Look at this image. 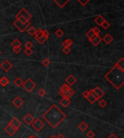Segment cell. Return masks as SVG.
<instances>
[{"label": "cell", "mask_w": 124, "mask_h": 138, "mask_svg": "<svg viewBox=\"0 0 124 138\" xmlns=\"http://www.w3.org/2000/svg\"><path fill=\"white\" fill-rule=\"evenodd\" d=\"M44 35H43V32H42V29H38L36 34L34 35V37H35V39L37 41L39 38H40L41 37H42Z\"/></svg>", "instance_id": "obj_28"}, {"label": "cell", "mask_w": 124, "mask_h": 138, "mask_svg": "<svg viewBox=\"0 0 124 138\" xmlns=\"http://www.w3.org/2000/svg\"><path fill=\"white\" fill-rule=\"evenodd\" d=\"M13 51L16 54H19L21 51V48L20 47H14Z\"/></svg>", "instance_id": "obj_44"}, {"label": "cell", "mask_w": 124, "mask_h": 138, "mask_svg": "<svg viewBox=\"0 0 124 138\" xmlns=\"http://www.w3.org/2000/svg\"><path fill=\"white\" fill-rule=\"evenodd\" d=\"M65 81H66V82L68 83V85L69 86H72L73 85H74L77 82V80H76V78L74 77L73 75H70L68 77L65 79Z\"/></svg>", "instance_id": "obj_12"}, {"label": "cell", "mask_w": 124, "mask_h": 138, "mask_svg": "<svg viewBox=\"0 0 124 138\" xmlns=\"http://www.w3.org/2000/svg\"><path fill=\"white\" fill-rule=\"evenodd\" d=\"M102 41H104V42L107 44H110L112 41H113V38L110 35V34H106L104 38H102Z\"/></svg>", "instance_id": "obj_20"}, {"label": "cell", "mask_w": 124, "mask_h": 138, "mask_svg": "<svg viewBox=\"0 0 124 138\" xmlns=\"http://www.w3.org/2000/svg\"><path fill=\"white\" fill-rule=\"evenodd\" d=\"M13 25L18 29V31H20V32H23V31H26V29L28 28V27L31 25V23H30V22L28 21V22H27L26 24H22L21 23H20V22L18 21V20L16 19L15 21L13 23Z\"/></svg>", "instance_id": "obj_6"}, {"label": "cell", "mask_w": 124, "mask_h": 138, "mask_svg": "<svg viewBox=\"0 0 124 138\" xmlns=\"http://www.w3.org/2000/svg\"><path fill=\"white\" fill-rule=\"evenodd\" d=\"M90 0H78V1L83 6H85L88 2H89Z\"/></svg>", "instance_id": "obj_43"}, {"label": "cell", "mask_w": 124, "mask_h": 138, "mask_svg": "<svg viewBox=\"0 0 124 138\" xmlns=\"http://www.w3.org/2000/svg\"><path fill=\"white\" fill-rule=\"evenodd\" d=\"M27 31H28V33L29 35H34L36 34V33L37 30H36L34 27L31 26V27H30L29 28H28Z\"/></svg>", "instance_id": "obj_29"}, {"label": "cell", "mask_w": 124, "mask_h": 138, "mask_svg": "<svg viewBox=\"0 0 124 138\" xmlns=\"http://www.w3.org/2000/svg\"><path fill=\"white\" fill-rule=\"evenodd\" d=\"M82 95H83L91 104H94L96 101V98H94L93 96L89 93V92L88 91H85L84 92L82 93Z\"/></svg>", "instance_id": "obj_10"}, {"label": "cell", "mask_w": 124, "mask_h": 138, "mask_svg": "<svg viewBox=\"0 0 124 138\" xmlns=\"http://www.w3.org/2000/svg\"><path fill=\"white\" fill-rule=\"evenodd\" d=\"M94 91L96 93V95L101 98L102 97H103L105 95V92L99 88V87H96L94 89H93Z\"/></svg>", "instance_id": "obj_21"}, {"label": "cell", "mask_w": 124, "mask_h": 138, "mask_svg": "<svg viewBox=\"0 0 124 138\" xmlns=\"http://www.w3.org/2000/svg\"><path fill=\"white\" fill-rule=\"evenodd\" d=\"M42 64L44 66V67H49V64H50V61L49 60V59H47V58H45V59H44L43 60H42Z\"/></svg>", "instance_id": "obj_35"}, {"label": "cell", "mask_w": 124, "mask_h": 138, "mask_svg": "<svg viewBox=\"0 0 124 138\" xmlns=\"http://www.w3.org/2000/svg\"><path fill=\"white\" fill-rule=\"evenodd\" d=\"M73 44V41L71 39H70V38H68V39L65 40L62 43V46H64V47H70V46H72Z\"/></svg>", "instance_id": "obj_24"}, {"label": "cell", "mask_w": 124, "mask_h": 138, "mask_svg": "<svg viewBox=\"0 0 124 138\" xmlns=\"http://www.w3.org/2000/svg\"><path fill=\"white\" fill-rule=\"evenodd\" d=\"M48 39L47 37H45L44 35H43L42 37H41L40 38H39L38 40H37V41L40 44H43L44 43H45L46 41H47V40Z\"/></svg>", "instance_id": "obj_32"}, {"label": "cell", "mask_w": 124, "mask_h": 138, "mask_svg": "<svg viewBox=\"0 0 124 138\" xmlns=\"http://www.w3.org/2000/svg\"><path fill=\"white\" fill-rule=\"evenodd\" d=\"M49 138H56V136H55V135H52V136H51Z\"/></svg>", "instance_id": "obj_49"}, {"label": "cell", "mask_w": 124, "mask_h": 138, "mask_svg": "<svg viewBox=\"0 0 124 138\" xmlns=\"http://www.w3.org/2000/svg\"><path fill=\"white\" fill-rule=\"evenodd\" d=\"M33 120H34V117H33V116L31 114H27L24 117H23V121L25 122L27 124H28V125H31L32 122H33Z\"/></svg>", "instance_id": "obj_13"}, {"label": "cell", "mask_w": 124, "mask_h": 138, "mask_svg": "<svg viewBox=\"0 0 124 138\" xmlns=\"http://www.w3.org/2000/svg\"><path fill=\"white\" fill-rule=\"evenodd\" d=\"M60 104L62 105L63 107H68L71 104V101L70 98H62V99L60 101Z\"/></svg>", "instance_id": "obj_17"}, {"label": "cell", "mask_w": 124, "mask_h": 138, "mask_svg": "<svg viewBox=\"0 0 124 138\" xmlns=\"http://www.w3.org/2000/svg\"><path fill=\"white\" fill-rule=\"evenodd\" d=\"M1 54V51H0V55Z\"/></svg>", "instance_id": "obj_50"}, {"label": "cell", "mask_w": 124, "mask_h": 138, "mask_svg": "<svg viewBox=\"0 0 124 138\" xmlns=\"http://www.w3.org/2000/svg\"><path fill=\"white\" fill-rule=\"evenodd\" d=\"M10 124L12 125V126H13L15 129H18V128L21 126V122L17 119V118H13L12 119V120L10 121Z\"/></svg>", "instance_id": "obj_16"}, {"label": "cell", "mask_w": 124, "mask_h": 138, "mask_svg": "<svg viewBox=\"0 0 124 138\" xmlns=\"http://www.w3.org/2000/svg\"><path fill=\"white\" fill-rule=\"evenodd\" d=\"M10 83V80H8V78L4 76L0 79V85L3 87H6L8 84Z\"/></svg>", "instance_id": "obj_22"}, {"label": "cell", "mask_w": 124, "mask_h": 138, "mask_svg": "<svg viewBox=\"0 0 124 138\" xmlns=\"http://www.w3.org/2000/svg\"><path fill=\"white\" fill-rule=\"evenodd\" d=\"M31 125L36 132H40L45 126V124L40 119H34Z\"/></svg>", "instance_id": "obj_5"}, {"label": "cell", "mask_w": 124, "mask_h": 138, "mask_svg": "<svg viewBox=\"0 0 124 138\" xmlns=\"http://www.w3.org/2000/svg\"><path fill=\"white\" fill-rule=\"evenodd\" d=\"M108 103L104 99H99V106L102 108H105L107 106Z\"/></svg>", "instance_id": "obj_30"}, {"label": "cell", "mask_w": 124, "mask_h": 138, "mask_svg": "<svg viewBox=\"0 0 124 138\" xmlns=\"http://www.w3.org/2000/svg\"><path fill=\"white\" fill-rule=\"evenodd\" d=\"M13 104L15 106L16 108H20L23 104H24V101L20 97V96H17L15 98H14L12 101Z\"/></svg>", "instance_id": "obj_11"}, {"label": "cell", "mask_w": 124, "mask_h": 138, "mask_svg": "<svg viewBox=\"0 0 124 138\" xmlns=\"http://www.w3.org/2000/svg\"><path fill=\"white\" fill-rule=\"evenodd\" d=\"M52 1H55L59 7L63 8L70 0H52Z\"/></svg>", "instance_id": "obj_15"}, {"label": "cell", "mask_w": 124, "mask_h": 138, "mask_svg": "<svg viewBox=\"0 0 124 138\" xmlns=\"http://www.w3.org/2000/svg\"><path fill=\"white\" fill-rule=\"evenodd\" d=\"M75 94V91L68 84H63L59 90V95L63 98H70Z\"/></svg>", "instance_id": "obj_3"}, {"label": "cell", "mask_w": 124, "mask_h": 138, "mask_svg": "<svg viewBox=\"0 0 124 138\" xmlns=\"http://www.w3.org/2000/svg\"><path fill=\"white\" fill-rule=\"evenodd\" d=\"M86 37L88 38V39L90 41V40H92V38H94L96 36V35L94 33V32L92 31V29H91V30H89V31L86 33Z\"/></svg>", "instance_id": "obj_27"}, {"label": "cell", "mask_w": 124, "mask_h": 138, "mask_svg": "<svg viewBox=\"0 0 124 138\" xmlns=\"http://www.w3.org/2000/svg\"><path fill=\"white\" fill-rule=\"evenodd\" d=\"M101 26H102V28H104L105 30H107V29L110 26V24L108 22V21H107V20H105V22H104V23H103L102 24V25H101Z\"/></svg>", "instance_id": "obj_38"}, {"label": "cell", "mask_w": 124, "mask_h": 138, "mask_svg": "<svg viewBox=\"0 0 124 138\" xmlns=\"http://www.w3.org/2000/svg\"><path fill=\"white\" fill-rule=\"evenodd\" d=\"M23 88L28 92H31L36 88V83L30 78L27 79L25 82H23L22 85Z\"/></svg>", "instance_id": "obj_4"}, {"label": "cell", "mask_w": 124, "mask_h": 138, "mask_svg": "<svg viewBox=\"0 0 124 138\" xmlns=\"http://www.w3.org/2000/svg\"><path fill=\"white\" fill-rule=\"evenodd\" d=\"M42 32H43V35L48 38L49 36V31H47V30H42Z\"/></svg>", "instance_id": "obj_45"}, {"label": "cell", "mask_w": 124, "mask_h": 138, "mask_svg": "<svg viewBox=\"0 0 124 138\" xmlns=\"http://www.w3.org/2000/svg\"><path fill=\"white\" fill-rule=\"evenodd\" d=\"M17 20H18V21L20 22V23H21L22 24H26L27 22H28L25 17H23V16H20V17H17L16 18Z\"/></svg>", "instance_id": "obj_31"}, {"label": "cell", "mask_w": 124, "mask_h": 138, "mask_svg": "<svg viewBox=\"0 0 124 138\" xmlns=\"http://www.w3.org/2000/svg\"><path fill=\"white\" fill-rule=\"evenodd\" d=\"M105 20H105L102 16L101 15L96 16V17H95V19H94V22H95V23H96L99 26H101L102 24Z\"/></svg>", "instance_id": "obj_18"}, {"label": "cell", "mask_w": 124, "mask_h": 138, "mask_svg": "<svg viewBox=\"0 0 124 138\" xmlns=\"http://www.w3.org/2000/svg\"><path fill=\"white\" fill-rule=\"evenodd\" d=\"M78 127L79 129H81L82 132H85V131L89 128V125L85 122H81V124L78 125Z\"/></svg>", "instance_id": "obj_23"}, {"label": "cell", "mask_w": 124, "mask_h": 138, "mask_svg": "<svg viewBox=\"0 0 124 138\" xmlns=\"http://www.w3.org/2000/svg\"><path fill=\"white\" fill-rule=\"evenodd\" d=\"M56 138H65V137L62 135V134H60V135H58L57 136H56Z\"/></svg>", "instance_id": "obj_47"}, {"label": "cell", "mask_w": 124, "mask_h": 138, "mask_svg": "<svg viewBox=\"0 0 124 138\" xmlns=\"http://www.w3.org/2000/svg\"><path fill=\"white\" fill-rule=\"evenodd\" d=\"M13 83H14V85H15L16 86H17V87H21L23 83V80L20 77H17L13 81Z\"/></svg>", "instance_id": "obj_25"}, {"label": "cell", "mask_w": 124, "mask_h": 138, "mask_svg": "<svg viewBox=\"0 0 124 138\" xmlns=\"http://www.w3.org/2000/svg\"><path fill=\"white\" fill-rule=\"evenodd\" d=\"M0 67L6 72H7L8 71H10V69L13 67V64L10 61H8L7 59H5L2 61L0 64Z\"/></svg>", "instance_id": "obj_7"}, {"label": "cell", "mask_w": 124, "mask_h": 138, "mask_svg": "<svg viewBox=\"0 0 124 138\" xmlns=\"http://www.w3.org/2000/svg\"><path fill=\"white\" fill-rule=\"evenodd\" d=\"M4 131L10 135V136H13L16 133V132L17 131V129H15L13 126H12L10 124H8V125H7L4 127Z\"/></svg>", "instance_id": "obj_9"}, {"label": "cell", "mask_w": 124, "mask_h": 138, "mask_svg": "<svg viewBox=\"0 0 124 138\" xmlns=\"http://www.w3.org/2000/svg\"><path fill=\"white\" fill-rule=\"evenodd\" d=\"M42 118L52 128L55 129L66 118V115L57 107V105L53 104L42 115Z\"/></svg>", "instance_id": "obj_1"}, {"label": "cell", "mask_w": 124, "mask_h": 138, "mask_svg": "<svg viewBox=\"0 0 124 138\" xmlns=\"http://www.w3.org/2000/svg\"><path fill=\"white\" fill-rule=\"evenodd\" d=\"M102 41V38L99 35H96L94 38H92V40H90L89 41L92 44V45H94V46H98V45L101 43Z\"/></svg>", "instance_id": "obj_14"}, {"label": "cell", "mask_w": 124, "mask_h": 138, "mask_svg": "<svg viewBox=\"0 0 124 138\" xmlns=\"http://www.w3.org/2000/svg\"><path fill=\"white\" fill-rule=\"evenodd\" d=\"M105 78L116 90H119L124 84V70L114 67L105 75Z\"/></svg>", "instance_id": "obj_2"}, {"label": "cell", "mask_w": 124, "mask_h": 138, "mask_svg": "<svg viewBox=\"0 0 124 138\" xmlns=\"http://www.w3.org/2000/svg\"><path fill=\"white\" fill-rule=\"evenodd\" d=\"M21 45H22V43H21L17 38L14 39V40L11 42V46H13V48H14V47H20Z\"/></svg>", "instance_id": "obj_26"}, {"label": "cell", "mask_w": 124, "mask_h": 138, "mask_svg": "<svg viewBox=\"0 0 124 138\" xmlns=\"http://www.w3.org/2000/svg\"><path fill=\"white\" fill-rule=\"evenodd\" d=\"M70 51H71V49H70V47H64V48H62V52H63L65 54H68L70 52Z\"/></svg>", "instance_id": "obj_40"}, {"label": "cell", "mask_w": 124, "mask_h": 138, "mask_svg": "<svg viewBox=\"0 0 124 138\" xmlns=\"http://www.w3.org/2000/svg\"><path fill=\"white\" fill-rule=\"evenodd\" d=\"M55 35L58 37V38H61L62 35H64V32L61 29H57L55 31Z\"/></svg>", "instance_id": "obj_33"}, {"label": "cell", "mask_w": 124, "mask_h": 138, "mask_svg": "<svg viewBox=\"0 0 124 138\" xmlns=\"http://www.w3.org/2000/svg\"><path fill=\"white\" fill-rule=\"evenodd\" d=\"M46 94H47V91H46L44 89H43V88L40 89V90L38 91V95H40L41 97H44V96H45Z\"/></svg>", "instance_id": "obj_36"}, {"label": "cell", "mask_w": 124, "mask_h": 138, "mask_svg": "<svg viewBox=\"0 0 124 138\" xmlns=\"http://www.w3.org/2000/svg\"><path fill=\"white\" fill-rule=\"evenodd\" d=\"M0 3H1V1H0Z\"/></svg>", "instance_id": "obj_51"}, {"label": "cell", "mask_w": 124, "mask_h": 138, "mask_svg": "<svg viewBox=\"0 0 124 138\" xmlns=\"http://www.w3.org/2000/svg\"><path fill=\"white\" fill-rule=\"evenodd\" d=\"M89 93H90V94H91V95H92L93 96L94 98H96V101H99V100L100 99V98H99V96H98V95H96V92L94 91L93 89L90 90V91H89Z\"/></svg>", "instance_id": "obj_34"}, {"label": "cell", "mask_w": 124, "mask_h": 138, "mask_svg": "<svg viewBox=\"0 0 124 138\" xmlns=\"http://www.w3.org/2000/svg\"><path fill=\"white\" fill-rule=\"evenodd\" d=\"M20 16H23V17H25L28 21L32 18V15H31V14L25 9V8H23V9H21L20 10V11L17 13V14H16L15 15V17H20Z\"/></svg>", "instance_id": "obj_8"}, {"label": "cell", "mask_w": 124, "mask_h": 138, "mask_svg": "<svg viewBox=\"0 0 124 138\" xmlns=\"http://www.w3.org/2000/svg\"><path fill=\"white\" fill-rule=\"evenodd\" d=\"M92 31L94 32V33L96 35H99V34L100 33V30H99L97 27L93 28H92Z\"/></svg>", "instance_id": "obj_42"}, {"label": "cell", "mask_w": 124, "mask_h": 138, "mask_svg": "<svg viewBox=\"0 0 124 138\" xmlns=\"http://www.w3.org/2000/svg\"><path fill=\"white\" fill-rule=\"evenodd\" d=\"M86 137L88 138H94L95 137V133L93 131H89L87 133H86Z\"/></svg>", "instance_id": "obj_39"}, {"label": "cell", "mask_w": 124, "mask_h": 138, "mask_svg": "<svg viewBox=\"0 0 124 138\" xmlns=\"http://www.w3.org/2000/svg\"><path fill=\"white\" fill-rule=\"evenodd\" d=\"M28 138H37L35 135H31V136H29Z\"/></svg>", "instance_id": "obj_48"}, {"label": "cell", "mask_w": 124, "mask_h": 138, "mask_svg": "<svg viewBox=\"0 0 124 138\" xmlns=\"http://www.w3.org/2000/svg\"><path fill=\"white\" fill-rule=\"evenodd\" d=\"M115 67H116V68H118V69H123L124 70V58H121L119 61H118L115 64V66H114Z\"/></svg>", "instance_id": "obj_19"}, {"label": "cell", "mask_w": 124, "mask_h": 138, "mask_svg": "<svg viewBox=\"0 0 124 138\" xmlns=\"http://www.w3.org/2000/svg\"><path fill=\"white\" fill-rule=\"evenodd\" d=\"M108 138H118L115 134H111V135H110V136H109Z\"/></svg>", "instance_id": "obj_46"}, {"label": "cell", "mask_w": 124, "mask_h": 138, "mask_svg": "<svg viewBox=\"0 0 124 138\" xmlns=\"http://www.w3.org/2000/svg\"><path fill=\"white\" fill-rule=\"evenodd\" d=\"M24 53H25L26 55L29 57V56H31L33 54V50L31 48H26L25 51H24Z\"/></svg>", "instance_id": "obj_37"}, {"label": "cell", "mask_w": 124, "mask_h": 138, "mask_svg": "<svg viewBox=\"0 0 124 138\" xmlns=\"http://www.w3.org/2000/svg\"><path fill=\"white\" fill-rule=\"evenodd\" d=\"M33 46V44H32L31 42H30V41H27V42L25 44V45H24L26 48H32Z\"/></svg>", "instance_id": "obj_41"}]
</instances>
